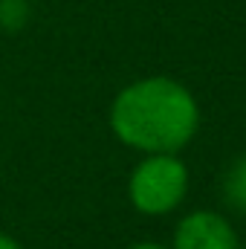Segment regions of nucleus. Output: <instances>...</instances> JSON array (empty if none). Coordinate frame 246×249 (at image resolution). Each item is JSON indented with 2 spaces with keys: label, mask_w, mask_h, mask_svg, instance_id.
Instances as JSON below:
<instances>
[{
  "label": "nucleus",
  "mask_w": 246,
  "mask_h": 249,
  "mask_svg": "<svg viewBox=\"0 0 246 249\" xmlns=\"http://www.w3.org/2000/svg\"><path fill=\"white\" fill-rule=\"evenodd\" d=\"M113 136L145 154H180L200 130V105L183 81L148 75L122 87L110 105Z\"/></svg>",
  "instance_id": "nucleus-1"
},
{
  "label": "nucleus",
  "mask_w": 246,
  "mask_h": 249,
  "mask_svg": "<svg viewBox=\"0 0 246 249\" xmlns=\"http://www.w3.org/2000/svg\"><path fill=\"white\" fill-rule=\"evenodd\" d=\"M188 180L191 174L177 154H145L127 177V200L145 217H165L183 206Z\"/></svg>",
  "instance_id": "nucleus-2"
},
{
  "label": "nucleus",
  "mask_w": 246,
  "mask_h": 249,
  "mask_svg": "<svg viewBox=\"0 0 246 249\" xmlns=\"http://www.w3.org/2000/svg\"><path fill=\"white\" fill-rule=\"evenodd\" d=\"M171 249H244V244L229 217H223L220 212L197 209L177 223Z\"/></svg>",
  "instance_id": "nucleus-3"
},
{
  "label": "nucleus",
  "mask_w": 246,
  "mask_h": 249,
  "mask_svg": "<svg viewBox=\"0 0 246 249\" xmlns=\"http://www.w3.org/2000/svg\"><path fill=\"white\" fill-rule=\"evenodd\" d=\"M220 194H223V203L235 212L246 214V154L238 157L229 171L223 174V183H220Z\"/></svg>",
  "instance_id": "nucleus-4"
},
{
  "label": "nucleus",
  "mask_w": 246,
  "mask_h": 249,
  "mask_svg": "<svg viewBox=\"0 0 246 249\" xmlns=\"http://www.w3.org/2000/svg\"><path fill=\"white\" fill-rule=\"evenodd\" d=\"M29 23V0H0V32H20Z\"/></svg>",
  "instance_id": "nucleus-5"
},
{
  "label": "nucleus",
  "mask_w": 246,
  "mask_h": 249,
  "mask_svg": "<svg viewBox=\"0 0 246 249\" xmlns=\"http://www.w3.org/2000/svg\"><path fill=\"white\" fill-rule=\"evenodd\" d=\"M0 249H23L12 235H6V232H0Z\"/></svg>",
  "instance_id": "nucleus-6"
},
{
  "label": "nucleus",
  "mask_w": 246,
  "mask_h": 249,
  "mask_svg": "<svg viewBox=\"0 0 246 249\" xmlns=\"http://www.w3.org/2000/svg\"><path fill=\"white\" fill-rule=\"evenodd\" d=\"M127 249H171V247H162L157 241H139V244H133V247H127Z\"/></svg>",
  "instance_id": "nucleus-7"
},
{
  "label": "nucleus",
  "mask_w": 246,
  "mask_h": 249,
  "mask_svg": "<svg viewBox=\"0 0 246 249\" xmlns=\"http://www.w3.org/2000/svg\"><path fill=\"white\" fill-rule=\"evenodd\" d=\"M244 249H246V244H244Z\"/></svg>",
  "instance_id": "nucleus-8"
}]
</instances>
